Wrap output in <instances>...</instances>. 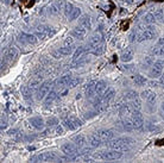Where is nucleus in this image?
<instances>
[{
  "instance_id": "1",
  "label": "nucleus",
  "mask_w": 164,
  "mask_h": 163,
  "mask_svg": "<svg viewBox=\"0 0 164 163\" xmlns=\"http://www.w3.org/2000/svg\"><path fill=\"white\" fill-rule=\"evenodd\" d=\"M123 157V151L121 150H100L97 151L95 154H93V158L94 160H101V161H114V160H119Z\"/></svg>"
},
{
  "instance_id": "2",
  "label": "nucleus",
  "mask_w": 164,
  "mask_h": 163,
  "mask_svg": "<svg viewBox=\"0 0 164 163\" xmlns=\"http://www.w3.org/2000/svg\"><path fill=\"white\" fill-rule=\"evenodd\" d=\"M134 143V140L130 137H119V138H113L108 142L107 146L109 149H114V150H127L132 144Z\"/></svg>"
},
{
  "instance_id": "3",
  "label": "nucleus",
  "mask_w": 164,
  "mask_h": 163,
  "mask_svg": "<svg viewBox=\"0 0 164 163\" xmlns=\"http://www.w3.org/2000/svg\"><path fill=\"white\" fill-rule=\"evenodd\" d=\"M55 32H56L55 29L52 26H49V25H38L36 28V36L42 41L54 36Z\"/></svg>"
},
{
  "instance_id": "4",
  "label": "nucleus",
  "mask_w": 164,
  "mask_h": 163,
  "mask_svg": "<svg viewBox=\"0 0 164 163\" xmlns=\"http://www.w3.org/2000/svg\"><path fill=\"white\" fill-rule=\"evenodd\" d=\"M164 70V60H156L150 69V76L152 79H157L162 76V73Z\"/></svg>"
},
{
  "instance_id": "5",
  "label": "nucleus",
  "mask_w": 164,
  "mask_h": 163,
  "mask_svg": "<svg viewBox=\"0 0 164 163\" xmlns=\"http://www.w3.org/2000/svg\"><path fill=\"white\" fill-rule=\"evenodd\" d=\"M131 120L134 130H140L144 125V118L140 111H133L131 113Z\"/></svg>"
},
{
  "instance_id": "6",
  "label": "nucleus",
  "mask_w": 164,
  "mask_h": 163,
  "mask_svg": "<svg viewBox=\"0 0 164 163\" xmlns=\"http://www.w3.org/2000/svg\"><path fill=\"white\" fill-rule=\"evenodd\" d=\"M77 146L73 143H64L62 146H61V150L64 155L68 156H73V157H77L79 156V151H77Z\"/></svg>"
},
{
  "instance_id": "7",
  "label": "nucleus",
  "mask_w": 164,
  "mask_h": 163,
  "mask_svg": "<svg viewBox=\"0 0 164 163\" xmlns=\"http://www.w3.org/2000/svg\"><path fill=\"white\" fill-rule=\"evenodd\" d=\"M57 158H58V155L56 152H43L32 160L38 162H52V161H57Z\"/></svg>"
},
{
  "instance_id": "8",
  "label": "nucleus",
  "mask_w": 164,
  "mask_h": 163,
  "mask_svg": "<svg viewBox=\"0 0 164 163\" xmlns=\"http://www.w3.org/2000/svg\"><path fill=\"white\" fill-rule=\"evenodd\" d=\"M50 86H51V82L50 81H46V82H43L39 88L37 89L36 92V98L38 100H44V98L48 95L49 91H50Z\"/></svg>"
},
{
  "instance_id": "9",
  "label": "nucleus",
  "mask_w": 164,
  "mask_h": 163,
  "mask_svg": "<svg viewBox=\"0 0 164 163\" xmlns=\"http://www.w3.org/2000/svg\"><path fill=\"white\" fill-rule=\"evenodd\" d=\"M70 54H73V47H64V48H60V49H57V50H54L52 53H51V55H52V57H55V59H63V57H67V56H69Z\"/></svg>"
},
{
  "instance_id": "10",
  "label": "nucleus",
  "mask_w": 164,
  "mask_h": 163,
  "mask_svg": "<svg viewBox=\"0 0 164 163\" xmlns=\"http://www.w3.org/2000/svg\"><path fill=\"white\" fill-rule=\"evenodd\" d=\"M98 136L101 138V140L105 143V142H109L111 139H113L115 137V131L112 130V129H101L99 130Z\"/></svg>"
},
{
  "instance_id": "11",
  "label": "nucleus",
  "mask_w": 164,
  "mask_h": 163,
  "mask_svg": "<svg viewBox=\"0 0 164 163\" xmlns=\"http://www.w3.org/2000/svg\"><path fill=\"white\" fill-rule=\"evenodd\" d=\"M18 41H19L20 43H24V44H36L37 41H38V37L34 36V35H31V33L22 32V33H19Z\"/></svg>"
},
{
  "instance_id": "12",
  "label": "nucleus",
  "mask_w": 164,
  "mask_h": 163,
  "mask_svg": "<svg viewBox=\"0 0 164 163\" xmlns=\"http://www.w3.org/2000/svg\"><path fill=\"white\" fill-rule=\"evenodd\" d=\"M64 5H66V2L62 1V0L56 1V2L51 4V5L48 7V13H50V14H58V13L64 8Z\"/></svg>"
},
{
  "instance_id": "13",
  "label": "nucleus",
  "mask_w": 164,
  "mask_h": 163,
  "mask_svg": "<svg viewBox=\"0 0 164 163\" xmlns=\"http://www.w3.org/2000/svg\"><path fill=\"white\" fill-rule=\"evenodd\" d=\"M102 43V36L100 32H95L91 38H89V42H88V47L92 49V48H95Z\"/></svg>"
},
{
  "instance_id": "14",
  "label": "nucleus",
  "mask_w": 164,
  "mask_h": 163,
  "mask_svg": "<svg viewBox=\"0 0 164 163\" xmlns=\"http://www.w3.org/2000/svg\"><path fill=\"white\" fill-rule=\"evenodd\" d=\"M71 36L74 37V38H77V39H83L85 37H86V33H87V30L85 29V28H82V26H76V28H74L73 30H71Z\"/></svg>"
},
{
  "instance_id": "15",
  "label": "nucleus",
  "mask_w": 164,
  "mask_h": 163,
  "mask_svg": "<svg viewBox=\"0 0 164 163\" xmlns=\"http://www.w3.org/2000/svg\"><path fill=\"white\" fill-rule=\"evenodd\" d=\"M88 143H89V145L92 148H99L103 142L98 136V133H92V134L88 136Z\"/></svg>"
},
{
  "instance_id": "16",
  "label": "nucleus",
  "mask_w": 164,
  "mask_h": 163,
  "mask_svg": "<svg viewBox=\"0 0 164 163\" xmlns=\"http://www.w3.org/2000/svg\"><path fill=\"white\" fill-rule=\"evenodd\" d=\"M115 97V91L113 88H107L102 94H101V98H102V101L105 104H109V101L112 99H114Z\"/></svg>"
},
{
  "instance_id": "17",
  "label": "nucleus",
  "mask_w": 164,
  "mask_h": 163,
  "mask_svg": "<svg viewBox=\"0 0 164 163\" xmlns=\"http://www.w3.org/2000/svg\"><path fill=\"white\" fill-rule=\"evenodd\" d=\"M29 122L31 123V125H32L33 128L37 129V130H43L44 126H45L44 120H43L40 117H32V118L29 119Z\"/></svg>"
},
{
  "instance_id": "18",
  "label": "nucleus",
  "mask_w": 164,
  "mask_h": 163,
  "mask_svg": "<svg viewBox=\"0 0 164 163\" xmlns=\"http://www.w3.org/2000/svg\"><path fill=\"white\" fill-rule=\"evenodd\" d=\"M95 86H97V81H91L86 85V95H87V98H93L95 95Z\"/></svg>"
},
{
  "instance_id": "19",
  "label": "nucleus",
  "mask_w": 164,
  "mask_h": 163,
  "mask_svg": "<svg viewBox=\"0 0 164 163\" xmlns=\"http://www.w3.org/2000/svg\"><path fill=\"white\" fill-rule=\"evenodd\" d=\"M79 25L85 28L86 30H89L92 28V20H91V17L89 16H82L80 17V20H79Z\"/></svg>"
},
{
  "instance_id": "20",
  "label": "nucleus",
  "mask_w": 164,
  "mask_h": 163,
  "mask_svg": "<svg viewBox=\"0 0 164 163\" xmlns=\"http://www.w3.org/2000/svg\"><path fill=\"white\" fill-rule=\"evenodd\" d=\"M74 143H75V145H76L79 149H82V148H85L86 144H87V138H86L83 134H77V136L74 137Z\"/></svg>"
},
{
  "instance_id": "21",
  "label": "nucleus",
  "mask_w": 164,
  "mask_h": 163,
  "mask_svg": "<svg viewBox=\"0 0 164 163\" xmlns=\"http://www.w3.org/2000/svg\"><path fill=\"white\" fill-rule=\"evenodd\" d=\"M132 112H133V110H132L131 105H130L129 102L123 104V105H120V107H119V113H120V116H121V117L130 116Z\"/></svg>"
},
{
  "instance_id": "22",
  "label": "nucleus",
  "mask_w": 164,
  "mask_h": 163,
  "mask_svg": "<svg viewBox=\"0 0 164 163\" xmlns=\"http://www.w3.org/2000/svg\"><path fill=\"white\" fill-rule=\"evenodd\" d=\"M119 126L121 128V130L129 131V132H130V131H132V130H134V128H133V124H132L131 118H126V119H123V120L120 122Z\"/></svg>"
},
{
  "instance_id": "23",
  "label": "nucleus",
  "mask_w": 164,
  "mask_h": 163,
  "mask_svg": "<svg viewBox=\"0 0 164 163\" xmlns=\"http://www.w3.org/2000/svg\"><path fill=\"white\" fill-rule=\"evenodd\" d=\"M71 75L70 74H66V75H63V76H61L58 80H57V86L60 87V88H63V87H66L69 85V81L71 80Z\"/></svg>"
},
{
  "instance_id": "24",
  "label": "nucleus",
  "mask_w": 164,
  "mask_h": 163,
  "mask_svg": "<svg viewBox=\"0 0 164 163\" xmlns=\"http://www.w3.org/2000/svg\"><path fill=\"white\" fill-rule=\"evenodd\" d=\"M87 62H89V59L86 57V56H82V57H80L79 60L73 61V62L69 65V68H77V67H81V65H86Z\"/></svg>"
},
{
  "instance_id": "25",
  "label": "nucleus",
  "mask_w": 164,
  "mask_h": 163,
  "mask_svg": "<svg viewBox=\"0 0 164 163\" xmlns=\"http://www.w3.org/2000/svg\"><path fill=\"white\" fill-rule=\"evenodd\" d=\"M17 55H18L17 49L16 48H10L5 53V59H6V61H13L17 57Z\"/></svg>"
},
{
  "instance_id": "26",
  "label": "nucleus",
  "mask_w": 164,
  "mask_h": 163,
  "mask_svg": "<svg viewBox=\"0 0 164 163\" xmlns=\"http://www.w3.org/2000/svg\"><path fill=\"white\" fill-rule=\"evenodd\" d=\"M133 56H134V53H133V50L132 49H126L123 54H121V61L123 62H130V61H132V59H133Z\"/></svg>"
},
{
  "instance_id": "27",
  "label": "nucleus",
  "mask_w": 164,
  "mask_h": 163,
  "mask_svg": "<svg viewBox=\"0 0 164 163\" xmlns=\"http://www.w3.org/2000/svg\"><path fill=\"white\" fill-rule=\"evenodd\" d=\"M106 89H107V85H106L105 81H97V86H95V95H101Z\"/></svg>"
},
{
  "instance_id": "28",
  "label": "nucleus",
  "mask_w": 164,
  "mask_h": 163,
  "mask_svg": "<svg viewBox=\"0 0 164 163\" xmlns=\"http://www.w3.org/2000/svg\"><path fill=\"white\" fill-rule=\"evenodd\" d=\"M87 51V49L85 48V47H79L75 51H74V54H73V61H75V60H79L80 57H82L83 55H85V53Z\"/></svg>"
},
{
  "instance_id": "29",
  "label": "nucleus",
  "mask_w": 164,
  "mask_h": 163,
  "mask_svg": "<svg viewBox=\"0 0 164 163\" xmlns=\"http://www.w3.org/2000/svg\"><path fill=\"white\" fill-rule=\"evenodd\" d=\"M62 124H63V126L68 129V130H76V126L74 125V123L71 122V119H70V117H66L63 120H62Z\"/></svg>"
},
{
  "instance_id": "30",
  "label": "nucleus",
  "mask_w": 164,
  "mask_h": 163,
  "mask_svg": "<svg viewBox=\"0 0 164 163\" xmlns=\"http://www.w3.org/2000/svg\"><path fill=\"white\" fill-rule=\"evenodd\" d=\"M80 16H81V8H80V7H74V8H73V11H71V13L69 14V17H68V18H69V20H71V22H73V20L77 19Z\"/></svg>"
},
{
  "instance_id": "31",
  "label": "nucleus",
  "mask_w": 164,
  "mask_h": 163,
  "mask_svg": "<svg viewBox=\"0 0 164 163\" xmlns=\"http://www.w3.org/2000/svg\"><path fill=\"white\" fill-rule=\"evenodd\" d=\"M32 92L33 91L29 87V86H24V87L22 88V94H23L24 99H26V100H30V99H31Z\"/></svg>"
},
{
  "instance_id": "32",
  "label": "nucleus",
  "mask_w": 164,
  "mask_h": 163,
  "mask_svg": "<svg viewBox=\"0 0 164 163\" xmlns=\"http://www.w3.org/2000/svg\"><path fill=\"white\" fill-rule=\"evenodd\" d=\"M155 22H156V18H155V14H154V13H148V14L144 16V24L152 25Z\"/></svg>"
},
{
  "instance_id": "33",
  "label": "nucleus",
  "mask_w": 164,
  "mask_h": 163,
  "mask_svg": "<svg viewBox=\"0 0 164 163\" xmlns=\"http://www.w3.org/2000/svg\"><path fill=\"white\" fill-rule=\"evenodd\" d=\"M133 82H134L137 86L142 87V86H144V85L146 83V79H145L144 76H142V75H136V76L133 77Z\"/></svg>"
},
{
  "instance_id": "34",
  "label": "nucleus",
  "mask_w": 164,
  "mask_h": 163,
  "mask_svg": "<svg viewBox=\"0 0 164 163\" xmlns=\"http://www.w3.org/2000/svg\"><path fill=\"white\" fill-rule=\"evenodd\" d=\"M57 98V93L55 92V91H51L50 93H48V95L44 98V102L48 105V104H50V102H52L55 99Z\"/></svg>"
},
{
  "instance_id": "35",
  "label": "nucleus",
  "mask_w": 164,
  "mask_h": 163,
  "mask_svg": "<svg viewBox=\"0 0 164 163\" xmlns=\"http://www.w3.org/2000/svg\"><path fill=\"white\" fill-rule=\"evenodd\" d=\"M103 50H105L103 45H102V44H100V45L95 47V48L89 49V50H88V53H91V54H93V55H101V54L103 53Z\"/></svg>"
},
{
  "instance_id": "36",
  "label": "nucleus",
  "mask_w": 164,
  "mask_h": 163,
  "mask_svg": "<svg viewBox=\"0 0 164 163\" xmlns=\"http://www.w3.org/2000/svg\"><path fill=\"white\" fill-rule=\"evenodd\" d=\"M129 104L131 105L133 111H140V108H142V102H140L138 99H133V100H131Z\"/></svg>"
},
{
  "instance_id": "37",
  "label": "nucleus",
  "mask_w": 164,
  "mask_h": 163,
  "mask_svg": "<svg viewBox=\"0 0 164 163\" xmlns=\"http://www.w3.org/2000/svg\"><path fill=\"white\" fill-rule=\"evenodd\" d=\"M40 85H42V83H40V79H33V80H31L29 87H30L32 91H37Z\"/></svg>"
},
{
  "instance_id": "38",
  "label": "nucleus",
  "mask_w": 164,
  "mask_h": 163,
  "mask_svg": "<svg viewBox=\"0 0 164 163\" xmlns=\"http://www.w3.org/2000/svg\"><path fill=\"white\" fill-rule=\"evenodd\" d=\"M138 97V93L137 92H134V91H127L125 94H124V99H126V100H133V99H137Z\"/></svg>"
},
{
  "instance_id": "39",
  "label": "nucleus",
  "mask_w": 164,
  "mask_h": 163,
  "mask_svg": "<svg viewBox=\"0 0 164 163\" xmlns=\"http://www.w3.org/2000/svg\"><path fill=\"white\" fill-rule=\"evenodd\" d=\"M80 83H81V79H80V77H71V80L69 81L68 87H69V88H75V87L79 86Z\"/></svg>"
},
{
  "instance_id": "40",
  "label": "nucleus",
  "mask_w": 164,
  "mask_h": 163,
  "mask_svg": "<svg viewBox=\"0 0 164 163\" xmlns=\"http://www.w3.org/2000/svg\"><path fill=\"white\" fill-rule=\"evenodd\" d=\"M155 18H156V20H158V22H163L164 19V10H162V8H158L155 13Z\"/></svg>"
},
{
  "instance_id": "41",
  "label": "nucleus",
  "mask_w": 164,
  "mask_h": 163,
  "mask_svg": "<svg viewBox=\"0 0 164 163\" xmlns=\"http://www.w3.org/2000/svg\"><path fill=\"white\" fill-rule=\"evenodd\" d=\"M154 62H155V61L152 60V57H145L144 61H143V63H142V65H143V68H149V67H152Z\"/></svg>"
},
{
  "instance_id": "42",
  "label": "nucleus",
  "mask_w": 164,
  "mask_h": 163,
  "mask_svg": "<svg viewBox=\"0 0 164 163\" xmlns=\"http://www.w3.org/2000/svg\"><path fill=\"white\" fill-rule=\"evenodd\" d=\"M73 8H74L73 4H70V2H66V5H64V8H63V11H64V14H66L67 17H69V14L71 13Z\"/></svg>"
},
{
  "instance_id": "43",
  "label": "nucleus",
  "mask_w": 164,
  "mask_h": 163,
  "mask_svg": "<svg viewBox=\"0 0 164 163\" xmlns=\"http://www.w3.org/2000/svg\"><path fill=\"white\" fill-rule=\"evenodd\" d=\"M152 54L156 56H164V47H158L152 49Z\"/></svg>"
},
{
  "instance_id": "44",
  "label": "nucleus",
  "mask_w": 164,
  "mask_h": 163,
  "mask_svg": "<svg viewBox=\"0 0 164 163\" xmlns=\"http://www.w3.org/2000/svg\"><path fill=\"white\" fill-rule=\"evenodd\" d=\"M156 99H157V94H156V93H154V92L151 91V93L148 95V98L145 99V100L149 102V105H152V104L156 101Z\"/></svg>"
},
{
  "instance_id": "45",
  "label": "nucleus",
  "mask_w": 164,
  "mask_h": 163,
  "mask_svg": "<svg viewBox=\"0 0 164 163\" xmlns=\"http://www.w3.org/2000/svg\"><path fill=\"white\" fill-rule=\"evenodd\" d=\"M69 117H70V119H71V122L74 123V125L76 126V129H77V128H80V126L82 125V122H81V120H80L79 118H76L75 116H69Z\"/></svg>"
},
{
  "instance_id": "46",
  "label": "nucleus",
  "mask_w": 164,
  "mask_h": 163,
  "mask_svg": "<svg viewBox=\"0 0 164 163\" xmlns=\"http://www.w3.org/2000/svg\"><path fill=\"white\" fill-rule=\"evenodd\" d=\"M57 124H58V120L56 118H49L46 120V125L48 126H56Z\"/></svg>"
},
{
  "instance_id": "47",
  "label": "nucleus",
  "mask_w": 164,
  "mask_h": 163,
  "mask_svg": "<svg viewBox=\"0 0 164 163\" xmlns=\"http://www.w3.org/2000/svg\"><path fill=\"white\" fill-rule=\"evenodd\" d=\"M64 45L66 47H73L74 45V38H73V36L71 37H67L66 39H64Z\"/></svg>"
},
{
  "instance_id": "48",
  "label": "nucleus",
  "mask_w": 164,
  "mask_h": 163,
  "mask_svg": "<svg viewBox=\"0 0 164 163\" xmlns=\"http://www.w3.org/2000/svg\"><path fill=\"white\" fill-rule=\"evenodd\" d=\"M98 113H99L98 111H95V112H87V113L85 114V117H86L87 119H89V118H93V117H95Z\"/></svg>"
},
{
  "instance_id": "49",
  "label": "nucleus",
  "mask_w": 164,
  "mask_h": 163,
  "mask_svg": "<svg viewBox=\"0 0 164 163\" xmlns=\"http://www.w3.org/2000/svg\"><path fill=\"white\" fill-rule=\"evenodd\" d=\"M136 39H137V31H132L131 36H130V41H131V42H134Z\"/></svg>"
},
{
  "instance_id": "50",
  "label": "nucleus",
  "mask_w": 164,
  "mask_h": 163,
  "mask_svg": "<svg viewBox=\"0 0 164 163\" xmlns=\"http://www.w3.org/2000/svg\"><path fill=\"white\" fill-rule=\"evenodd\" d=\"M56 132L60 133V134H62V133H63V128L60 126V125H57V128H56Z\"/></svg>"
},
{
  "instance_id": "51",
  "label": "nucleus",
  "mask_w": 164,
  "mask_h": 163,
  "mask_svg": "<svg viewBox=\"0 0 164 163\" xmlns=\"http://www.w3.org/2000/svg\"><path fill=\"white\" fill-rule=\"evenodd\" d=\"M160 113H161V116L164 118V102H162V105H161V108H160Z\"/></svg>"
},
{
  "instance_id": "52",
  "label": "nucleus",
  "mask_w": 164,
  "mask_h": 163,
  "mask_svg": "<svg viewBox=\"0 0 164 163\" xmlns=\"http://www.w3.org/2000/svg\"><path fill=\"white\" fill-rule=\"evenodd\" d=\"M158 45H160V47H164V38L163 37H161V38L158 39Z\"/></svg>"
},
{
  "instance_id": "53",
  "label": "nucleus",
  "mask_w": 164,
  "mask_h": 163,
  "mask_svg": "<svg viewBox=\"0 0 164 163\" xmlns=\"http://www.w3.org/2000/svg\"><path fill=\"white\" fill-rule=\"evenodd\" d=\"M157 85H158V83H157L156 81H155V82H154V81H152V82H150V86H151V87H157Z\"/></svg>"
},
{
  "instance_id": "54",
  "label": "nucleus",
  "mask_w": 164,
  "mask_h": 163,
  "mask_svg": "<svg viewBox=\"0 0 164 163\" xmlns=\"http://www.w3.org/2000/svg\"><path fill=\"white\" fill-rule=\"evenodd\" d=\"M5 128H6V122H2V119H1V130Z\"/></svg>"
},
{
  "instance_id": "55",
  "label": "nucleus",
  "mask_w": 164,
  "mask_h": 163,
  "mask_svg": "<svg viewBox=\"0 0 164 163\" xmlns=\"http://www.w3.org/2000/svg\"><path fill=\"white\" fill-rule=\"evenodd\" d=\"M16 132H17V130H16V129H13V130H11V131H10L8 133H10V134H14Z\"/></svg>"
},
{
  "instance_id": "56",
  "label": "nucleus",
  "mask_w": 164,
  "mask_h": 163,
  "mask_svg": "<svg viewBox=\"0 0 164 163\" xmlns=\"http://www.w3.org/2000/svg\"><path fill=\"white\" fill-rule=\"evenodd\" d=\"M161 83L164 85V75H162V77H161Z\"/></svg>"
}]
</instances>
